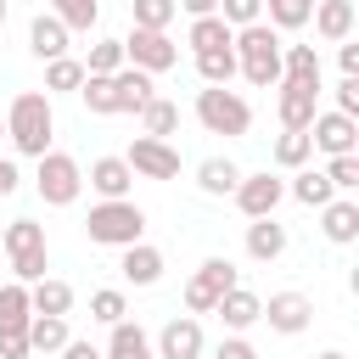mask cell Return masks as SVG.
Listing matches in <instances>:
<instances>
[{
    "label": "cell",
    "instance_id": "obj_43",
    "mask_svg": "<svg viewBox=\"0 0 359 359\" xmlns=\"http://www.w3.org/2000/svg\"><path fill=\"white\" fill-rule=\"evenodd\" d=\"M213 359H258V348H252V342L236 331V337H224V342L213 348Z\"/></svg>",
    "mask_w": 359,
    "mask_h": 359
},
{
    "label": "cell",
    "instance_id": "obj_48",
    "mask_svg": "<svg viewBox=\"0 0 359 359\" xmlns=\"http://www.w3.org/2000/svg\"><path fill=\"white\" fill-rule=\"evenodd\" d=\"M62 359H101V353H95L90 342H73V337H67V348H62Z\"/></svg>",
    "mask_w": 359,
    "mask_h": 359
},
{
    "label": "cell",
    "instance_id": "obj_22",
    "mask_svg": "<svg viewBox=\"0 0 359 359\" xmlns=\"http://www.w3.org/2000/svg\"><path fill=\"white\" fill-rule=\"evenodd\" d=\"M309 22L320 28V39H331V45H342V39L353 34V0H314V11H309Z\"/></svg>",
    "mask_w": 359,
    "mask_h": 359
},
{
    "label": "cell",
    "instance_id": "obj_50",
    "mask_svg": "<svg viewBox=\"0 0 359 359\" xmlns=\"http://www.w3.org/2000/svg\"><path fill=\"white\" fill-rule=\"evenodd\" d=\"M6 11H11V6H6V0H0V28H6Z\"/></svg>",
    "mask_w": 359,
    "mask_h": 359
},
{
    "label": "cell",
    "instance_id": "obj_40",
    "mask_svg": "<svg viewBox=\"0 0 359 359\" xmlns=\"http://www.w3.org/2000/svg\"><path fill=\"white\" fill-rule=\"evenodd\" d=\"M325 180H331L337 191H359V151L331 157V163H325Z\"/></svg>",
    "mask_w": 359,
    "mask_h": 359
},
{
    "label": "cell",
    "instance_id": "obj_13",
    "mask_svg": "<svg viewBox=\"0 0 359 359\" xmlns=\"http://www.w3.org/2000/svg\"><path fill=\"white\" fill-rule=\"evenodd\" d=\"M258 320H269V331H280V337H297V331H309L314 303H309L303 292H275V297L258 309Z\"/></svg>",
    "mask_w": 359,
    "mask_h": 359
},
{
    "label": "cell",
    "instance_id": "obj_21",
    "mask_svg": "<svg viewBox=\"0 0 359 359\" xmlns=\"http://www.w3.org/2000/svg\"><path fill=\"white\" fill-rule=\"evenodd\" d=\"M280 252H286V224H275V213L252 219V224H247V258H258V264H275Z\"/></svg>",
    "mask_w": 359,
    "mask_h": 359
},
{
    "label": "cell",
    "instance_id": "obj_6",
    "mask_svg": "<svg viewBox=\"0 0 359 359\" xmlns=\"http://www.w3.org/2000/svg\"><path fill=\"white\" fill-rule=\"evenodd\" d=\"M34 191H39L45 208H73L79 191H84V168L67 151H45L39 157V174H34Z\"/></svg>",
    "mask_w": 359,
    "mask_h": 359
},
{
    "label": "cell",
    "instance_id": "obj_28",
    "mask_svg": "<svg viewBox=\"0 0 359 359\" xmlns=\"http://www.w3.org/2000/svg\"><path fill=\"white\" fill-rule=\"evenodd\" d=\"M34 309H28V286L22 280H6L0 286V331H28Z\"/></svg>",
    "mask_w": 359,
    "mask_h": 359
},
{
    "label": "cell",
    "instance_id": "obj_16",
    "mask_svg": "<svg viewBox=\"0 0 359 359\" xmlns=\"http://www.w3.org/2000/svg\"><path fill=\"white\" fill-rule=\"evenodd\" d=\"M67 22L62 17H50V11H39L34 22H28V50L39 56V62H56V56H67Z\"/></svg>",
    "mask_w": 359,
    "mask_h": 359
},
{
    "label": "cell",
    "instance_id": "obj_17",
    "mask_svg": "<svg viewBox=\"0 0 359 359\" xmlns=\"http://www.w3.org/2000/svg\"><path fill=\"white\" fill-rule=\"evenodd\" d=\"M320 230H325V241H337V247L359 241V202H353V196H331V202L320 208Z\"/></svg>",
    "mask_w": 359,
    "mask_h": 359
},
{
    "label": "cell",
    "instance_id": "obj_45",
    "mask_svg": "<svg viewBox=\"0 0 359 359\" xmlns=\"http://www.w3.org/2000/svg\"><path fill=\"white\" fill-rule=\"evenodd\" d=\"M17 180H22V174H17V163H11V157H0V196H11V191H17Z\"/></svg>",
    "mask_w": 359,
    "mask_h": 359
},
{
    "label": "cell",
    "instance_id": "obj_24",
    "mask_svg": "<svg viewBox=\"0 0 359 359\" xmlns=\"http://www.w3.org/2000/svg\"><path fill=\"white\" fill-rule=\"evenodd\" d=\"M112 90H118V112H140L146 101H151V73H140V67H118L112 73Z\"/></svg>",
    "mask_w": 359,
    "mask_h": 359
},
{
    "label": "cell",
    "instance_id": "obj_32",
    "mask_svg": "<svg viewBox=\"0 0 359 359\" xmlns=\"http://www.w3.org/2000/svg\"><path fill=\"white\" fill-rule=\"evenodd\" d=\"M50 17H62L67 34H90L101 22V0H50Z\"/></svg>",
    "mask_w": 359,
    "mask_h": 359
},
{
    "label": "cell",
    "instance_id": "obj_46",
    "mask_svg": "<svg viewBox=\"0 0 359 359\" xmlns=\"http://www.w3.org/2000/svg\"><path fill=\"white\" fill-rule=\"evenodd\" d=\"M337 62H342V73H359V45H353V39H342V50H337Z\"/></svg>",
    "mask_w": 359,
    "mask_h": 359
},
{
    "label": "cell",
    "instance_id": "obj_37",
    "mask_svg": "<svg viewBox=\"0 0 359 359\" xmlns=\"http://www.w3.org/2000/svg\"><path fill=\"white\" fill-rule=\"evenodd\" d=\"M79 84H84V62H73V56L45 62V90H79Z\"/></svg>",
    "mask_w": 359,
    "mask_h": 359
},
{
    "label": "cell",
    "instance_id": "obj_20",
    "mask_svg": "<svg viewBox=\"0 0 359 359\" xmlns=\"http://www.w3.org/2000/svg\"><path fill=\"white\" fill-rule=\"evenodd\" d=\"M258 309H264V297L247 292V286H230V292L213 303V314L224 320V331H247V325H258Z\"/></svg>",
    "mask_w": 359,
    "mask_h": 359
},
{
    "label": "cell",
    "instance_id": "obj_1",
    "mask_svg": "<svg viewBox=\"0 0 359 359\" xmlns=\"http://www.w3.org/2000/svg\"><path fill=\"white\" fill-rule=\"evenodd\" d=\"M50 135H56L50 90H22V95H11V107H6V140H11L22 157H45V151H50Z\"/></svg>",
    "mask_w": 359,
    "mask_h": 359
},
{
    "label": "cell",
    "instance_id": "obj_39",
    "mask_svg": "<svg viewBox=\"0 0 359 359\" xmlns=\"http://www.w3.org/2000/svg\"><path fill=\"white\" fill-rule=\"evenodd\" d=\"M118 67H123V39H95L84 73H118Z\"/></svg>",
    "mask_w": 359,
    "mask_h": 359
},
{
    "label": "cell",
    "instance_id": "obj_36",
    "mask_svg": "<svg viewBox=\"0 0 359 359\" xmlns=\"http://www.w3.org/2000/svg\"><path fill=\"white\" fill-rule=\"evenodd\" d=\"M264 11H269V28H303L314 0H264Z\"/></svg>",
    "mask_w": 359,
    "mask_h": 359
},
{
    "label": "cell",
    "instance_id": "obj_12",
    "mask_svg": "<svg viewBox=\"0 0 359 359\" xmlns=\"http://www.w3.org/2000/svg\"><path fill=\"white\" fill-rule=\"evenodd\" d=\"M275 112H280V129H309V123H314V112H320V84H297V79H280Z\"/></svg>",
    "mask_w": 359,
    "mask_h": 359
},
{
    "label": "cell",
    "instance_id": "obj_49",
    "mask_svg": "<svg viewBox=\"0 0 359 359\" xmlns=\"http://www.w3.org/2000/svg\"><path fill=\"white\" fill-rule=\"evenodd\" d=\"M320 359H348V353H337V348H325V353H320Z\"/></svg>",
    "mask_w": 359,
    "mask_h": 359
},
{
    "label": "cell",
    "instance_id": "obj_41",
    "mask_svg": "<svg viewBox=\"0 0 359 359\" xmlns=\"http://www.w3.org/2000/svg\"><path fill=\"white\" fill-rule=\"evenodd\" d=\"M219 17H224L230 28H247V22L264 17V0H219Z\"/></svg>",
    "mask_w": 359,
    "mask_h": 359
},
{
    "label": "cell",
    "instance_id": "obj_26",
    "mask_svg": "<svg viewBox=\"0 0 359 359\" xmlns=\"http://www.w3.org/2000/svg\"><path fill=\"white\" fill-rule=\"evenodd\" d=\"M28 348L34 353H62L67 348V314H34L28 320Z\"/></svg>",
    "mask_w": 359,
    "mask_h": 359
},
{
    "label": "cell",
    "instance_id": "obj_51",
    "mask_svg": "<svg viewBox=\"0 0 359 359\" xmlns=\"http://www.w3.org/2000/svg\"><path fill=\"white\" fill-rule=\"evenodd\" d=\"M0 140H6V118H0Z\"/></svg>",
    "mask_w": 359,
    "mask_h": 359
},
{
    "label": "cell",
    "instance_id": "obj_42",
    "mask_svg": "<svg viewBox=\"0 0 359 359\" xmlns=\"http://www.w3.org/2000/svg\"><path fill=\"white\" fill-rule=\"evenodd\" d=\"M337 112L359 118V73H342V84H337Z\"/></svg>",
    "mask_w": 359,
    "mask_h": 359
},
{
    "label": "cell",
    "instance_id": "obj_7",
    "mask_svg": "<svg viewBox=\"0 0 359 359\" xmlns=\"http://www.w3.org/2000/svg\"><path fill=\"white\" fill-rule=\"evenodd\" d=\"M230 286H241V269H236L230 258H208V264L185 280V309H191V314H213V303H219Z\"/></svg>",
    "mask_w": 359,
    "mask_h": 359
},
{
    "label": "cell",
    "instance_id": "obj_2",
    "mask_svg": "<svg viewBox=\"0 0 359 359\" xmlns=\"http://www.w3.org/2000/svg\"><path fill=\"white\" fill-rule=\"evenodd\" d=\"M230 50H236V73H241L247 84H258V90L280 84V34H275L264 17L247 22V28H236Z\"/></svg>",
    "mask_w": 359,
    "mask_h": 359
},
{
    "label": "cell",
    "instance_id": "obj_9",
    "mask_svg": "<svg viewBox=\"0 0 359 359\" xmlns=\"http://www.w3.org/2000/svg\"><path fill=\"white\" fill-rule=\"evenodd\" d=\"M123 163H129L140 180H180V151H174L168 140H157V135H140Z\"/></svg>",
    "mask_w": 359,
    "mask_h": 359
},
{
    "label": "cell",
    "instance_id": "obj_14",
    "mask_svg": "<svg viewBox=\"0 0 359 359\" xmlns=\"http://www.w3.org/2000/svg\"><path fill=\"white\" fill-rule=\"evenodd\" d=\"M157 359H202V325L196 314H174L163 331H157Z\"/></svg>",
    "mask_w": 359,
    "mask_h": 359
},
{
    "label": "cell",
    "instance_id": "obj_47",
    "mask_svg": "<svg viewBox=\"0 0 359 359\" xmlns=\"http://www.w3.org/2000/svg\"><path fill=\"white\" fill-rule=\"evenodd\" d=\"M180 11H191V17H208V11H219V0H174Z\"/></svg>",
    "mask_w": 359,
    "mask_h": 359
},
{
    "label": "cell",
    "instance_id": "obj_52",
    "mask_svg": "<svg viewBox=\"0 0 359 359\" xmlns=\"http://www.w3.org/2000/svg\"><path fill=\"white\" fill-rule=\"evenodd\" d=\"M0 258H6V252H0Z\"/></svg>",
    "mask_w": 359,
    "mask_h": 359
},
{
    "label": "cell",
    "instance_id": "obj_34",
    "mask_svg": "<svg viewBox=\"0 0 359 359\" xmlns=\"http://www.w3.org/2000/svg\"><path fill=\"white\" fill-rule=\"evenodd\" d=\"M196 73H202V84H230L236 79V50H202Z\"/></svg>",
    "mask_w": 359,
    "mask_h": 359
},
{
    "label": "cell",
    "instance_id": "obj_44",
    "mask_svg": "<svg viewBox=\"0 0 359 359\" xmlns=\"http://www.w3.org/2000/svg\"><path fill=\"white\" fill-rule=\"evenodd\" d=\"M28 331H0V359H28Z\"/></svg>",
    "mask_w": 359,
    "mask_h": 359
},
{
    "label": "cell",
    "instance_id": "obj_18",
    "mask_svg": "<svg viewBox=\"0 0 359 359\" xmlns=\"http://www.w3.org/2000/svg\"><path fill=\"white\" fill-rule=\"evenodd\" d=\"M118 252H123L118 269H123L129 286H157V280H163V252H157L151 241H129V247H118Z\"/></svg>",
    "mask_w": 359,
    "mask_h": 359
},
{
    "label": "cell",
    "instance_id": "obj_31",
    "mask_svg": "<svg viewBox=\"0 0 359 359\" xmlns=\"http://www.w3.org/2000/svg\"><path fill=\"white\" fill-rule=\"evenodd\" d=\"M180 129V107L174 101H163V95H151L146 107H140V135H157V140H168Z\"/></svg>",
    "mask_w": 359,
    "mask_h": 359
},
{
    "label": "cell",
    "instance_id": "obj_30",
    "mask_svg": "<svg viewBox=\"0 0 359 359\" xmlns=\"http://www.w3.org/2000/svg\"><path fill=\"white\" fill-rule=\"evenodd\" d=\"M292 196H297L303 208H325V202L337 196V185L325 180V168H309V163H303V168H297V180H292Z\"/></svg>",
    "mask_w": 359,
    "mask_h": 359
},
{
    "label": "cell",
    "instance_id": "obj_10",
    "mask_svg": "<svg viewBox=\"0 0 359 359\" xmlns=\"http://www.w3.org/2000/svg\"><path fill=\"white\" fill-rule=\"evenodd\" d=\"M230 196H236V208H241L247 219H264V213H275V208H280V196H286V180H275L269 168H264V174H241Z\"/></svg>",
    "mask_w": 359,
    "mask_h": 359
},
{
    "label": "cell",
    "instance_id": "obj_27",
    "mask_svg": "<svg viewBox=\"0 0 359 359\" xmlns=\"http://www.w3.org/2000/svg\"><path fill=\"white\" fill-rule=\"evenodd\" d=\"M280 79L320 84V50L314 45H280Z\"/></svg>",
    "mask_w": 359,
    "mask_h": 359
},
{
    "label": "cell",
    "instance_id": "obj_25",
    "mask_svg": "<svg viewBox=\"0 0 359 359\" xmlns=\"http://www.w3.org/2000/svg\"><path fill=\"white\" fill-rule=\"evenodd\" d=\"M28 309H34V314H67V309H73V286L39 275V280L28 286Z\"/></svg>",
    "mask_w": 359,
    "mask_h": 359
},
{
    "label": "cell",
    "instance_id": "obj_19",
    "mask_svg": "<svg viewBox=\"0 0 359 359\" xmlns=\"http://www.w3.org/2000/svg\"><path fill=\"white\" fill-rule=\"evenodd\" d=\"M101 359H157L151 337L140 320H112V337H107V353Z\"/></svg>",
    "mask_w": 359,
    "mask_h": 359
},
{
    "label": "cell",
    "instance_id": "obj_35",
    "mask_svg": "<svg viewBox=\"0 0 359 359\" xmlns=\"http://www.w3.org/2000/svg\"><path fill=\"white\" fill-rule=\"evenodd\" d=\"M174 0H129V17H135V28H168L174 22Z\"/></svg>",
    "mask_w": 359,
    "mask_h": 359
},
{
    "label": "cell",
    "instance_id": "obj_3",
    "mask_svg": "<svg viewBox=\"0 0 359 359\" xmlns=\"http://www.w3.org/2000/svg\"><path fill=\"white\" fill-rule=\"evenodd\" d=\"M0 252H6L11 275H17L22 286H34V280L45 275V264H50V252H45V224H34V219H11V224L0 230Z\"/></svg>",
    "mask_w": 359,
    "mask_h": 359
},
{
    "label": "cell",
    "instance_id": "obj_8",
    "mask_svg": "<svg viewBox=\"0 0 359 359\" xmlns=\"http://www.w3.org/2000/svg\"><path fill=\"white\" fill-rule=\"evenodd\" d=\"M123 62L140 67V73H168L180 62V45L168 39V28H129L123 39Z\"/></svg>",
    "mask_w": 359,
    "mask_h": 359
},
{
    "label": "cell",
    "instance_id": "obj_4",
    "mask_svg": "<svg viewBox=\"0 0 359 359\" xmlns=\"http://www.w3.org/2000/svg\"><path fill=\"white\" fill-rule=\"evenodd\" d=\"M196 123L208 129V135H247L252 129V107H247V95H236L230 84H208V90H196Z\"/></svg>",
    "mask_w": 359,
    "mask_h": 359
},
{
    "label": "cell",
    "instance_id": "obj_11",
    "mask_svg": "<svg viewBox=\"0 0 359 359\" xmlns=\"http://www.w3.org/2000/svg\"><path fill=\"white\" fill-rule=\"evenodd\" d=\"M309 140H314V151H325V157H342V151H359V123H353L348 112H314V123H309Z\"/></svg>",
    "mask_w": 359,
    "mask_h": 359
},
{
    "label": "cell",
    "instance_id": "obj_38",
    "mask_svg": "<svg viewBox=\"0 0 359 359\" xmlns=\"http://www.w3.org/2000/svg\"><path fill=\"white\" fill-rule=\"evenodd\" d=\"M123 314H129V303H123V292H118V286H101V292H90V320L112 325V320H123Z\"/></svg>",
    "mask_w": 359,
    "mask_h": 359
},
{
    "label": "cell",
    "instance_id": "obj_29",
    "mask_svg": "<svg viewBox=\"0 0 359 359\" xmlns=\"http://www.w3.org/2000/svg\"><path fill=\"white\" fill-rule=\"evenodd\" d=\"M236 180H241V168H236L230 157H208V163H196V185H202L208 196H230Z\"/></svg>",
    "mask_w": 359,
    "mask_h": 359
},
{
    "label": "cell",
    "instance_id": "obj_5",
    "mask_svg": "<svg viewBox=\"0 0 359 359\" xmlns=\"http://www.w3.org/2000/svg\"><path fill=\"white\" fill-rule=\"evenodd\" d=\"M84 236H90L95 247H129V241L146 236V213H140L129 196H118V202H95L90 219H84Z\"/></svg>",
    "mask_w": 359,
    "mask_h": 359
},
{
    "label": "cell",
    "instance_id": "obj_23",
    "mask_svg": "<svg viewBox=\"0 0 359 359\" xmlns=\"http://www.w3.org/2000/svg\"><path fill=\"white\" fill-rule=\"evenodd\" d=\"M230 39H236V28L219 17V11H208V17H191V34H185V45L202 56V50H230Z\"/></svg>",
    "mask_w": 359,
    "mask_h": 359
},
{
    "label": "cell",
    "instance_id": "obj_33",
    "mask_svg": "<svg viewBox=\"0 0 359 359\" xmlns=\"http://www.w3.org/2000/svg\"><path fill=\"white\" fill-rule=\"evenodd\" d=\"M309 157H314L309 129H280V140H275V163H280V168H303Z\"/></svg>",
    "mask_w": 359,
    "mask_h": 359
},
{
    "label": "cell",
    "instance_id": "obj_15",
    "mask_svg": "<svg viewBox=\"0 0 359 359\" xmlns=\"http://www.w3.org/2000/svg\"><path fill=\"white\" fill-rule=\"evenodd\" d=\"M84 180H90V191H95L101 202H118V196H129V185H135V168H129L123 157H95Z\"/></svg>",
    "mask_w": 359,
    "mask_h": 359
}]
</instances>
